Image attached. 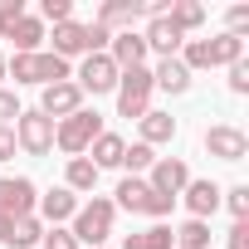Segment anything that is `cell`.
<instances>
[{
	"label": "cell",
	"instance_id": "obj_9",
	"mask_svg": "<svg viewBox=\"0 0 249 249\" xmlns=\"http://www.w3.org/2000/svg\"><path fill=\"white\" fill-rule=\"evenodd\" d=\"M205 152L220 157V161H244V157H249V137H244V127L215 122V127L205 132Z\"/></svg>",
	"mask_w": 249,
	"mask_h": 249
},
{
	"label": "cell",
	"instance_id": "obj_15",
	"mask_svg": "<svg viewBox=\"0 0 249 249\" xmlns=\"http://www.w3.org/2000/svg\"><path fill=\"white\" fill-rule=\"evenodd\" d=\"M181 200H186V210H191V220H205V215H215L220 210V186L215 181H186V191H181Z\"/></svg>",
	"mask_w": 249,
	"mask_h": 249
},
{
	"label": "cell",
	"instance_id": "obj_17",
	"mask_svg": "<svg viewBox=\"0 0 249 249\" xmlns=\"http://www.w3.org/2000/svg\"><path fill=\"white\" fill-rule=\"evenodd\" d=\"M152 196H157V191H152L142 176H122V181H117V200H112V205H117V210H132V215H147Z\"/></svg>",
	"mask_w": 249,
	"mask_h": 249
},
{
	"label": "cell",
	"instance_id": "obj_39",
	"mask_svg": "<svg viewBox=\"0 0 249 249\" xmlns=\"http://www.w3.org/2000/svg\"><path fill=\"white\" fill-rule=\"evenodd\" d=\"M103 249H107V244H103Z\"/></svg>",
	"mask_w": 249,
	"mask_h": 249
},
{
	"label": "cell",
	"instance_id": "obj_30",
	"mask_svg": "<svg viewBox=\"0 0 249 249\" xmlns=\"http://www.w3.org/2000/svg\"><path fill=\"white\" fill-rule=\"evenodd\" d=\"M15 20H25V0H0V39L15 30Z\"/></svg>",
	"mask_w": 249,
	"mask_h": 249
},
{
	"label": "cell",
	"instance_id": "obj_29",
	"mask_svg": "<svg viewBox=\"0 0 249 249\" xmlns=\"http://www.w3.org/2000/svg\"><path fill=\"white\" fill-rule=\"evenodd\" d=\"M64 25V20H73V5L69 0H39V25Z\"/></svg>",
	"mask_w": 249,
	"mask_h": 249
},
{
	"label": "cell",
	"instance_id": "obj_6",
	"mask_svg": "<svg viewBox=\"0 0 249 249\" xmlns=\"http://www.w3.org/2000/svg\"><path fill=\"white\" fill-rule=\"evenodd\" d=\"M15 147H25L30 157H49L54 152V117H44L39 107L15 117Z\"/></svg>",
	"mask_w": 249,
	"mask_h": 249
},
{
	"label": "cell",
	"instance_id": "obj_14",
	"mask_svg": "<svg viewBox=\"0 0 249 249\" xmlns=\"http://www.w3.org/2000/svg\"><path fill=\"white\" fill-rule=\"evenodd\" d=\"M142 39H147V54H161V59H176V54H181V44H186V35H176V30L166 25V15L147 20Z\"/></svg>",
	"mask_w": 249,
	"mask_h": 249
},
{
	"label": "cell",
	"instance_id": "obj_19",
	"mask_svg": "<svg viewBox=\"0 0 249 249\" xmlns=\"http://www.w3.org/2000/svg\"><path fill=\"white\" fill-rule=\"evenodd\" d=\"M64 191H73V196H93V191H98V166H93L88 157H69Z\"/></svg>",
	"mask_w": 249,
	"mask_h": 249
},
{
	"label": "cell",
	"instance_id": "obj_26",
	"mask_svg": "<svg viewBox=\"0 0 249 249\" xmlns=\"http://www.w3.org/2000/svg\"><path fill=\"white\" fill-rule=\"evenodd\" d=\"M171 234H176V249H210V225L205 220H186Z\"/></svg>",
	"mask_w": 249,
	"mask_h": 249
},
{
	"label": "cell",
	"instance_id": "obj_38",
	"mask_svg": "<svg viewBox=\"0 0 249 249\" xmlns=\"http://www.w3.org/2000/svg\"><path fill=\"white\" fill-rule=\"evenodd\" d=\"M0 78H5V54H0Z\"/></svg>",
	"mask_w": 249,
	"mask_h": 249
},
{
	"label": "cell",
	"instance_id": "obj_10",
	"mask_svg": "<svg viewBox=\"0 0 249 249\" xmlns=\"http://www.w3.org/2000/svg\"><path fill=\"white\" fill-rule=\"evenodd\" d=\"M78 107H83V88H78L73 78H64V83H49V88H44V98H39V112H44V117H54V122L73 117Z\"/></svg>",
	"mask_w": 249,
	"mask_h": 249
},
{
	"label": "cell",
	"instance_id": "obj_21",
	"mask_svg": "<svg viewBox=\"0 0 249 249\" xmlns=\"http://www.w3.org/2000/svg\"><path fill=\"white\" fill-rule=\"evenodd\" d=\"M166 25H171L176 35H191V30L205 25V10L196 5V0H176V5H166Z\"/></svg>",
	"mask_w": 249,
	"mask_h": 249
},
{
	"label": "cell",
	"instance_id": "obj_3",
	"mask_svg": "<svg viewBox=\"0 0 249 249\" xmlns=\"http://www.w3.org/2000/svg\"><path fill=\"white\" fill-rule=\"evenodd\" d=\"M112 220H117V205L107 200V196H93L88 205H78V215H73V239L78 244H88V249H103L107 244V234H112Z\"/></svg>",
	"mask_w": 249,
	"mask_h": 249
},
{
	"label": "cell",
	"instance_id": "obj_5",
	"mask_svg": "<svg viewBox=\"0 0 249 249\" xmlns=\"http://www.w3.org/2000/svg\"><path fill=\"white\" fill-rule=\"evenodd\" d=\"M117 117H147L152 112V69H127L117 78Z\"/></svg>",
	"mask_w": 249,
	"mask_h": 249
},
{
	"label": "cell",
	"instance_id": "obj_27",
	"mask_svg": "<svg viewBox=\"0 0 249 249\" xmlns=\"http://www.w3.org/2000/svg\"><path fill=\"white\" fill-rule=\"evenodd\" d=\"M152 161H157V152H152L147 142H132L127 152H122V166H127L132 176H137V171H152Z\"/></svg>",
	"mask_w": 249,
	"mask_h": 249
},
{
	"label": "cell",
	"instance_id": "obj_13",
	"mask_svg": "<svg viewBox=\"0 0 249 249\" xmlns=\"http://www.w3.org/2000/svg\"><path fill=\"white\" fill-rule=\"evenodd\" d=\"M137 20H147V5H137V0H107V5H98V20L93 25H103L107 35L112 30L122 35V30H132Z\"/></svg>",
	"mask_w": 249,
	"mask_h": 249
},
{
	"label": "cell",
	"instance_id": "obj_35",
	"mask_svg": "<svg viewBox=\"0 0 249 249\" xmlns=\"http://www.w3.org/2000/svg\"><path fill=\"white\" fill-rule=\"evenodd\" d=\"M230 249H249V220H234L230 225Z\"/></svg>",
	"mask_w": 249,
	"mask_h": 249
},
{
	"label": "cell",
	"instance_id": "obj_23",
	"mask_svg": "<svg viewBox=\"0 0 249 249\" xmlns=\"http://www.w3.org/2000/svg\"><path fill=\"white\" fill-rule=\"evenodd\" d=\"M88 152H93L88 161H93V166L103 171V166H122V152H127V142H122L117 132H103V137H98V142H93Z\"/></svg>",
	"mask_w": 249,
	"mask_h": 249
},
{
	"label": "cell",
	"instance_id": "obj_24",
	"mask_svg": "<svg viewBox=\"0 0 249 249\" xmlns=\"http://www.w3.org/2000/svg\"><path fill=\"white\" fill-rule=\"evenodd\" d=\"M122 249H176V234H171V225H152L142 234H127Z\"/></svg>",
	"mask_w": 249,
	"mask_h": 249
},
{
	"label": "cell",
	"instance_id": "obj_4",
	"mask_svg": "<svg viewBox=\"0 0 249 249\" xmlns=\"http://www.w3.org/2000/svg\"><path fill=\"white\" fill-rule=\"evenodd\" d=\"M98 137H103V117H98L93 107H78L73 117L54 122V147H59V152H69V157H83Z\"/></svg>",
	"mask_w": 249,
	"mask_h": 249
},
{
	"label": "cell",
	"instance_id": "obj_33",
	"mask_svg": "<svg viewBox=\"0 0 249 249\" xmlns=\"http://www.w3.org/2000/svg\"><path fill=\"white\" fill-rule=\"evenodd\" d=\"M25 107H20V98L10 93V88H0V127H10V117H20Z\"/></svg>",
	"mask_w": 249,
	"mask_h": 249
},
{
	"label": "cell",
	"instance_id": "obj_11",
	"mask_svg": "<svg viewBox=\"0 0 249 249\" xmlns=\"http://www.w3.org/2000/svg\"><path fill=\"white\" fill-rule=\"evenodd\" d=\"M186 181H191V166H186L181 157H157V161H152V181H147V186H152L157 196H171V200H176V196L186 191Z\"/></svg>",
	"mask_w": 249,
	"mask_h": 249
},
{
	"label": "cell",
	"instance_id": "obj_25",
	"mask_svg": "<svg viewBox=\"0 0 249 249\" xmlns=\"http://www.w3.org/2000/svg\"><path fill=\"white\" fill-rule=\"evenodd\" d=\"M39 239H44V220H39V215L15 220V230H10V249H35Z\"/></svg>",
	"mask_w": 249,
	"mask_h": 249
},
{
	"label": "cell",
	"instance_id": "obj_1",
	"mask_svg": "<svg viewBox=\"0 0 249 249\" xmlns=\"http://www.w3.org/2000/svg\"><path fill=\"white\" fill-rule=\"evenodd\" d=\"M176 59H181L191 73H196V69H230L234 59H244V39H234V35H215V39H186Z\"/></svg>",
	"mask_w": 249,
	"mask_h": 249
},
{
	"label": "cell",
	"instance_id": "obj_32",
	"mask_svg": "<svg viewBox=\"0 0 249 249\" xmlns=\"http://www.w3.org/2000/svg\"><path fill=\"white\" fill-rule=\"evenodd\" d=\"M230 93H239V98L249 93V59H234L230 64Z\"/></svg>",
	"mask_w": 249,
	"mask_h": 249
},
{
	"label": "cell",
	"instance_id": "obj_36",
	"mask_svg": "<svg viewBox=\"0 0 249 249\" xmlns=\"http://www.w3.org/2000/svg\"><path fill=\"white\" fill-rule=\"evenodd\" d=\"M15 157V127H0V161Z\"/></svg>",
	"mask_w": 249,
	"mask_h": 249
},
{
	"label": "cell",
	"instance_id": "obj_18",
	"mask_svg": "<svg viewBox=\"0 0 249 249\" xmlns=\"http://www.w3.org/2000/svg\"><path fill=\"white\" fill-rule=\"evenodd\" d=\"M152 88H161V93H186V88H191V69H186L181 59H161V64L152 69Z\"/></svg>",
	"mask_w": 249,
	"mask_h": 249
},
{
	"label": "cell",
	"instance_id": "obj_31",
	"mask_svg": "<svg viewBox=\"0 0 249 249\" xmlns=\"http://www.w3.org/2000/svg\"><path fill=\"white\" fill-rule=\"evenodd\" d=\"M39 249H78V239H73L69 230H59V225H49V230H44V239H39Z\"/></svg>",
	"mask_w": 249,
	"mask_h": 249
},
{
	"label": "cell",
	"instance_id": "obj_20",
	"mask_svg": "<svg viewBox=\"0 0 249 249\" xmlns=\"http://www.w3.org/2000/svg\"><path fill=\"white\" fill-rule=\"evenodd\" d=\"M5 39H15V54H39V44H44V25H39V15L15 20V30H10Z\"/></svg>",
	"mask_w": 249,
	"mask_h": 249
},
{
	"label": "cell",
	"instance_id": "obj_12",
	"mask_svg": "<svg viewBox=\"0 0 249 249\" xmlns=\"http://www.w3.org/2000/svg\"><path fill=\"white\" fill-rule=\"evenodd\" d=\"M107 59L117 64V73H127V69H147V39H142L137 30H122V35H112Z\"/></svg>",
	"mask_w": 249,
	"mask_h": 249
},
{
	"label": "cell",
	"instance_id": "obj_22",
	"mask_svg": "<svg viewBox=\"0 0 249 249\" xmlns=\"http://www.w3.org/2000/svg\"><path fill=\"white\" fill-rule=\"evenodd\" d=\"M137 122H142V142H147V147H161V142L176 137V117H171V112H147V117H137Z\"/></svg>",
	"mask_w": 249,
	"mask_h": 249
},
{
	"label": "cell",
	"instance_id": "obj_34",
	"mask_svg": "<svg viewBox=\"0 0 249 249\" xmlns=\"http://www.w3.org/2000/svg\"><path fill=\"white\" fill-rule=\"evenodd\" d=\"M225 20H230V30H225V35L244 39V30H249V5H230V15H225Z\"/></svg>",
	"mask_w": 249,
	"mask_h": 249
},
{
	"label": "cell",
	"instance_id": "obj_7",
	"mask_svg": "<svg viewBox=\"0 0 249 249\" xmlns=\"http://www.w3.org/2000/svg\"><path fill=\"white\" fill-rule=\"evenodd\" d=\"M35 205H39V191L30 176H0V215L5 220H25L35 215Z\"/></svg>",
	"mask_w": 249,
	"mask_h": 249
},
{
	"label": "cell",
	"instance_id": "obj_8",
	"mask_svg": "<svg viewBox=\"0 0 249 249\" xmlns=\"http://www.w3.org/2000/svg\"><path fill=\"white\" fill-rule=\"evenodd\" d=\"M117 78H122V73H117V64H112L107 54H88V59H83V69L73 73V83H78L83 93H93V98H98V93H112V88H117Z\"/></svg>",
	"mask_w": 249,
	"mask_h": 249
},
{
	"label": "cell",
	"instance_id": "obj_2",
	"mask_svg": "<svg viewBox=\"0 0 249 249\" xmlns=\"http://www.w3.org/2000/svg\"><path fill=\"white\" fill-rule=\"evenodd\" d=\"M5 73H10L15 83H39V88H49V83H64V78H73V73H69V64H64L59 54H49V49H39V54H15V59H5Z\"/></svg>",
	"mask_w": 249,
	"mask_h": 249
},
{
	"label": "cell",
	"instance_id": "obj_28",
	"mask_svg": "<svg viewBox=\"0 0 249 249\" xmlns=\"http://www.w3.org/2000/svg\"><path fill=\"white\" fill-rule=\"evenodd\" d=\"M220 205H230L234 220H249V186H230V191H220Z\"/></svg>",
	"mask_w": 249,
	"mask_h": 249
},
{
	"label": "cell",
	"instance_id": "obj_16",
	"mask_svg": "<svg viewBox=\"0 0 249 249\" xmlns=\"http://www.w3.org/2000/svg\"><path fill=\"white\" fill-rule=\"evenodd\" d=\"M35 210H39V220H44V225H59V220H73V215H78V196H73V191H64V186H54L49 196H39V205H35Z\"/></svg>",
	"mask_w": 249,
	"mask_h": 249
},
{
	"label": "cell",
	"instance_id": "obj_37",
	"mask_svg": "<svg viewBox=\"0 0 249 249\" xmlns=\"http://www.w3.org/2000/svg\"><path fill=\"white\" fill-rule=\"evenodd\" d=\"M10 230H15V220H5V215H0V244H10Z\"/></svg>",
	"mask_w": 249,
	"mask_h": 249
}]
</instances>
